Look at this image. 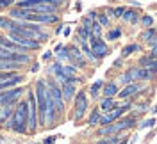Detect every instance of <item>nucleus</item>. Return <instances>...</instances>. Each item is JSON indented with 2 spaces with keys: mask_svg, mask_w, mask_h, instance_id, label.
I'll return each instance as SVG.
<instances>
[{
  "mask_svg": "<svg viewBox=\"0 0 157 144\" xmlns=\"http://www.w3.org/2000/svg\"><path fill=\"white\" fill-rule=\"evenodd\" d=\"M29 9H23V7H18V6H14L13 9H9L7 13V16L13 20H20V21H27L29 20Z\"/></svg>",
  "mask_w": 157,
  "mask_h": 144,
  "instance_id": "4468645a",
  "label": "nucleus"
},
{
  "mask_svg": "<svg viewBox=\"0 0 157 144\" xmlns=\"http://www.w3.org/2000/svg\"><path fill=\"white\" fill-rule=\"evenodd\" d=\"M157 34V30L154 29V27H148V29H145V30H141V34H139V39L143 41V43H147L150 38H154Z\"/></svg>",
  "mask_w": 157,
  "mask_h": 144,
  "instance_id": "393cba45",
  "label": "nucleus"
},
{
  "mask_svg": "<svg viewBox=\"0 0 157 144\" xmlns=\"http://www.w3.org/2000/svg\"><path fill=\"white\" fill-rule=\"evenodd\" d=\"M27 117H29V103L27 100L20 98L16 102L14 112L9 117V121L4 125V128L14 134H27Z\"/></svg>",
  "mask_w": 157,
  "mask_h": 144,
  "instance_id": "f257e3e1",
  "label": "nucleus"
},
{
  "mask_svg": "<svg viewBox=\"0 0 157 144\" xmlns=\"http://www.w3.org/2000/svg\"><path fill=\"white\" fill-rule=\"evenodd\" d=\"M97 21L104 27V29H111V18L107 16V13H105V11H98Z\"/></svg>",
  "mask_w": 157,
  "mask_h": 144,
  "instance_id": "b1692460",
  "label": "nucleus"
},
{
  "mask_svg": "<svg viewBox=\"0 0 157 144\" xmlns=\"http://www.w3.org/2000/svg\"><path fill=\"white\" fill-rule=\"evenodd\" d=\"M100 109L98 107H93L91 110H89L88 117H86V123H88L89 128H95V126H98V119H100Z\"/></svg>",
  "mask_w": 157,
  "mask_h": 144,
  "instance_id": "6ab92c4d",
  "label": "nucleus"
},
{
  "mask_svg": "<svg viewBox=\"0 0 157 144\" xmlns=\"http://www.w3.org/2000/svg\"><path fill=\"white\" fill-rule=\"evenodd\" d=\"M61 7L54 6V4H48V2H39L34 7H30V13H36V14H50V13H59Z\"/></svg>",
  "mask_w": 157,
  "mask_h": 144,
  "instance_id": "1a4fd4ad",
  "label": "nucleus"
},
{
  "mask_svg": "<svg viewBox=\"0 0 157 144\" xmlns=\"http://www.w3.org/2000/svg\"><path fill=\"white\" fill-rule=\"evenodd\" d=\"M123 66V57H118L114 62H113V68H116V69H120V68Z\"/></svg>",
  "mask_w": 157,
  "mask_h": 144,
  "instance_id": "e433bc0d",
  "label": "nucleus"
},
{
  "mask_svg": "<svg viewBox=\"0 0 157 144\" xmlns=\"http://www.w3.org/2000/svg\"><path fill=\"white\" fill-rule=\"evenodd\" d=\"M16 27V20L9 18V16H0V30H6V32H13Z\"/></svg>",
  "mask_w": 157,
  "mask_h": 144,
  "instance_id": "4be33fe9",
  "label": "nucleus"
},
{
  "mask_svg": "<svg viewBox=\"0 0 157 144\" xmlns=\"http://www.w3.org/2000/svg\"><path fill=\"white\" fill-rule=\"evenodd\" d=\"M118 91H120V86L116 82H105L104 87H102V94L100 96H116Z\"/></svg>",
  "mask_w": 157,
  "mask_h": 144,
  "instance_id": "aec40b11",
  "label": "nucleus"
},
{
  "mask_svg": "<svg viewBox=\"0 0 157 144\" xmlns=\"http://www.w3.org/2000/svg\"><path fill=\"white\" fill-rule=\"evenodd\" d=\"M41 2H48V4H54V6H57V7H63L68 0H41Z\"/></svg>",
  "mask_w": 157,
  "mask_h": 144,
  "instance_id": "f704fd0d",
  "label": "nucleus"
},
{
  "mask_svg": "<svg viewBox=\"0 0 157 144\" xmlns=\"http://www.w3.org/2000/svg\"><path fill=\"white\" fill-rule=\"evenodd\" d=\"M148 55H150L152 59H157V43L150 46V52H148Z\"/></svg>",
  "mask_w": 157,
  "mask_h": 144,
  "instance_id": "c9c22d12",
  "label": "nucleus"
},
{
  "mask_svg": "<svg viewBox=\"0 0 157 144\" xmlns=\"http://www.w3.org/2000/svg\"><path fill=\"white\" fill-rule=\"evenodd\" d=\"M14 107L16 103H7V105H0V126L4 128V125L9 121V117L14 112Z\"/></svg>",
  "mask_w": 157,
  "mask_h": 144,
  "instance_id": "ddd939ff",
  "label": "nucleus"
},
{
  "mask_svg": "<svg viewBox=\"0 0 157 144\" xmlns=\"http://www.w3.org/2000/svg\"><path fill=\"white\" fill-rule=\"evenodd\" d=\"M23 66L11 61V59H0V71H21Z\"/></svg>",
  "mask_w": 157,
  "mask_h": 144,
  "instance_id": "f3484780",
  "label": "nucleus"
},
{
  "mask_svg": "<svg viewBox=\"0 0 157 144\" xmlns=\"http://www.w3.org/2000/svg\"><path fill=\"white\" fill-rule=\"evenodd\" d=\"M139 21H141L139 25H141L143 29H148V27H154V18H152L150 14H145V16H143V18L139 20Z\"/></svg>",
  "mask_w": 157,
  "mask_h": 144,
  "instance_id": "cd10ccee",
  "label": "nucleus"
},
{
  "mask_svg": "<svg viewBox=\"0 0 157 144\" xmlns=\"http://www.w3.org/2000/svg\"><path fill=\"white\" fill-rule=\"evenodd\" d=\"M118 144H130L128 142V137H121V141H120Z\"/></svg>",
  "mask_w": 157,
  "mask_h": 144,
  "instance_id": "79ce46f5",
  "label": "nucleus"
},
{
  "mask_svg": "<svg viewBox=\"0 0 157 144\" xmlns=\"http://www.w3.org/2000/svg\"><path fill=\"white\" fill-rule=\"evenodd\" d=\"M148 69H150V71H152V73H154V75H157V59H152V61H150V62H148Z\"/></svg>",
  "mask_w": 157,
  "mask_h": 144,
  "instance_id": "473e14b6",
  "label": "nucleus"
},
{
  "mask_svg": "<svg viewBox=\"0 0 157 144\" xmlns=\"http://www.w3.org/2000/svg\"><path fill=\"white\" fill-rule=\"evenodd\" d=\"M80 50H82L84 57L88 59V61H91V62H98V59L95 57V54H93V50H91V46H89V43H88V41L80 43Z\"/></svg>",
  "mask_w": 157,
  "mask_h": 144,
  "instance_id": "5701e85b",
  "label": "nucleus"
},
{
  "mask_svg": "<svg viewBox=\"0 0 157 144\" xmlns=\"http://www.w3.org/2000/svg\"><path fill=\"white\" fill-rule=\"evenodd\" d=\"M125 73L128 75V80L130 82H148V80H152V78L155 77L145 66H132V68H128Z\"/></svg>",
  "mask_w": 157,
  "mask_h": 144,
  "instance_id": "39448f33",
  "label": "nucleus"
},
{
  "mask_svg": "<svg viewBox=\"0 0 157 144\" xmlns=\"http://www.w3.org/2000/svg\"><path fill=\"white\" fill-rule=\"evenodd\" d=\"M11 61L18 62V64H21V66H29L30 62L34 61V57H32L30 54H20V52H13V54H11Z\"/></svg>",
  "mask_w": 157,
  "mask_h": 144,
  "instance_id": "a211bd4d",
  "label": "nucleus"
},
{
  "mask_svg": "<svg viewBox=\"0 0 157 144\" xmlns=\"http://www.w3.org/2000/svg\"><path fill=\"white\" fill-rule=\"evenodd\" d=\"M56 139H57V137H56V135H52V137H50V139H47V141H45L43 144H52L54 141H56Z\"/></svg>",
  "mask_w": 157,
  "mask_h": 144,
  "instance_id": "58836bf2",
  "label": "nucleus"
},
{
  "mask_svg": "<svg viewBox=\"0 0 157 144\" xmlns=\"http://www.w3.org/2000/svg\"><path fill=\"white\" fill-rule=\"evenodd\" d=\"M102 32H104V27L98 23L97 20H93V25H91V36H93V38H102Z\"/></svg>",
  "mask_w": 157,
  "mask_h": 144,
  "instance_id": "a878e982",
  "label": "nucleus"
},
{
  "mask_svg": "<svg viewBox=\"0 0 157 144\" xmlns=\"http://www.w3.org/2000/svg\"><path fill=\"white\" fill-rule=\"evenodd\" d=\"M38 69H39V64H38V62H34V64H32V68H30V71H34V73H36Z\"/></svg>",
  "mask_w": 157,
  "mask_h": 144,
  "instance_id": "ea45409f",
  "label": "nucleus"
},
{
  "mask_svg": "<svg viewBox=\"0 0 157 144\" xmlns=\"http://www.w3.org/2000/svg\"><path fill=\"white\" fill-rule=\"evenodd\" d=\"M104 84H105V80H95L91 86H89L88 89V94H89V100H93V102H97L98 98H100V94H102V87H104Z\"/></svg>",
  "mask_w": 157,
  "mask_h": 144,
  "instance_id": "f8f14e48",
  "label": "nucleus"
},
{
  "mask_svg": "<svg viewBox=\"0 0 157 144\" xmlns=\"http://www.w3.org/2000/svg\"><path fill=\"white\" fill-rule=\"evenodd\" d=\"M50 59H52V54H50V52H47V54L43 55V61H50Z\"/></svg>",
  "mask_w": 157,
  "mask_h": 144,
  "instance_id": "a19ab883",
  "label": "nucleus"
},
{
  "mask_svg": "<svg viewBox=\"0 0 157 144\" xmlns=\"http://www.w3.org/2000/svg\"><path fill=\"white\" fill-rule=\"evenodd\" d=\"M61 91H63L64 102H66V103H71V102H73V96L77 93V87H75L73 82H63V84H61Z\"/></svg>",
  "mask_w": 157,
  "mask_h": 144,
  "instance_id": "9d476101",
  "label": "nucleus"
},
{
  "mask_svg": "<svg viewBox=\"0 0 157 144\" xmlns=\"http://www.w3.org/2000/svg\"><path fill=\"white\" fill-rule=\"evenodd\" d=\"M29 87L27 86H16V87H9V89H4L0 91V105H7V103H16L21 94L27 91Z\"/></svg>",
  "mask_w": 157,
  "mask_h": 144,
  "instance_id": "20e7f679",
  "label": "nucleus"
},
{
  "mask_svg": "<svg viewBox=\"0 0 157 144\" xmlns=\"http://www.w3.org/2000/svg\"><path fill=\"white\" fill-rule=\"evenodd\" d=\"M118 82H120V84H123V86H127V84H130V80H128V75L125 73V71H123V73L120 75V78H118Z\"/></svg>",
  "mask_w": 157,
  "mask_h": 144,
  "instance_id": "72a5a7b5",
  "label": "nucleus"
},
{
  "mask_svg": "<svg viewBox=\"0 0 157 144\" xmlns=\"http://www.w3.org/2000/svg\"><path fill=\"white\" fill-rule=\"evenodd\" d=\"M154 125H155V119H154V117H150V119H147V121L139 123V125H137V128H141V130H143V128H152Z\"/></svg>",
  "mask_w": 157,
  "mask_h": 144,
  "instance_id": "c756f323",
  "label": "nucleus"
},
{
  "mask_svg": "<svg viewBox=\"0 0 157 144\" xmlns=\"http://www.w3.org/2000/svg\"><path fill=\"white\" fill-rule=\"evenodd\" d=\"M25 82V75L23 73H18L16 77L9 78V80H4V82H0V91H4V89H9V87H16L20 84H23Z\"/></svg>",
  "mask_w": 157,
  "mask_h": 144,
  "instance_id": "2eb2a0df",
  "label": "nucleus"
},
{
  "mask_svg": "<svg viewBox=\"0 0 157 144\" xmlns=\"http://www.w3.org/2000/svg\"><path fill=\"white\" fill-rule=\"evenodd\" d=\"M20 71H0V82H4V80H9V78L16 77Z\"/></svg>",
  "mask_w": 157,
  "mask_h": 144,
  "instance_id": "c85d7f7f",
  "label": "nucleus"
},
{
  "mask_svg": "<svg viewBox=\"0 0 157 144\" xmlns=\"http://www.w3.org/2000/svg\"><path fill=\"white\" fill-rule=\"evenodd\" d=\"M27 103H29V117H27V132L29 134H36L39 130L38 125V103H36V94L34 89L29 87V96H27Z\"/></svg>",
  "mask_w": 157,
  "mask_h": 144,
  "instance_id": "7ed1b4c3",
  "label": "nucleus"
},
{
  "mask_svg": "<svg viewBox=\"0 0 157 144\" xmlns=\"http://www.w3.org/2000/svg\"><path fill=\"white\" fill-rule=\"evenodd\" d=\"M89 112V94L86 91V87L77 89V93L73 96V109H71V116L75 125H80V121L86 117V114Z\"/></svg>",
  "mask_w": 157,
  "mask_h": 144,
  "instance_id": "f03ea898",
  "label": "nucleus"
},
{
  "mask_svg": "<svg viewBox=\"0 0 157 144\" xmlns=\"http://www.w3.org/2000/svg\"><path fill=\"white\" fill-rule=\"evenodd\" d=\"M105 38H107V41H118V39L121 38V29H120V27H116V29H109Z\"/></svg>",
  "mask_w": 157,
  "mask_h": 144,
  "instance_id": "bb28decb",
  "label": "nucleus"
},
{
  "mask_svg": "<svg viewBox=\"0 0 157 144\" xmlns=\"http://www.w3.org/2000/svg\"><path fill=\"white\" fill-rule=\"evenodd\" d=\"M14 4H16V0H0V11L9 9L11 6H14Z\"/></svg>",
  "mask_w": 157,
  "mask_h": 144,
  "instance_id": "7c9ffc66",
  "label": "nucleus"
},
{
  "mask_svg": "<svg viewBox=\"0 0 157 144\" xmlns=\"http://www.w3.org/2000/svg\"><path fill=\"white\" fill-rule=\"evenodd\" d=\"M136 52H143V48H141V45H137V43H130V45H127V46L121 48V54H120V57H130L132 54H136Z\"/></svg>",
  "mask_w": 157,
  "mask_h": 144,
  "instance_id": "412c9836",
  "label": "nucleus"
},
{
  "mask_svg": "<svg viewBox=\"0 0 157 144\" xmlns=\"http://www.w3.org/2000/svg\"><path fill=\"white\" fill-rule=\"evenodd\" d=\"M59 13H50V14H36V13H29V20L27 21H34L39 25H54L59 23Z\"/></svg>",
  "mask_w": 157,
  "mask_h": 144,
  "instance_id": "6e6552de",
  "label": "nucleus"
},
{
  "mask_svg": "<svg viewBox=\"0 0 157 144\" xmlns=\"http://www.w3.org/2000/svg\"><path fill=\"white\" fill-rule=\"evenodd\" d=\"M97 16H98V11H89L88 13V18L91 20H97Z\"/></svg>",
  "mask_w": 157,
  "mask_h": 144,
  "instance_id": "4c0bfd02",
  "label": "nucleus"
},
{
  "mask_svg": "<svg viewBox=\"0 0 157 144\" xmlns=\"http://www.w3.org/2000/svg\"><path fill=\"white\" fill-rule=\"evenodd\" d=\"M61 30H63V25H61V23H59L57 27H56V34H59V32H61Z\"/></svg>",
  "mask_w": 157,
  "mask_h": 144,
  "instance_id": "37998d69",
  "label": "nucleus"
},
{
  "mask_svg": "<svg viewBox=\"0 0 157 144\" xmlns=\"http://www.w3.org/2000/svg\"><path fill=\"white\" fill-rule=\"evenodd\" d=\"M143 84H145V82H130V84H127L123 89H120L116 96L120 100H125V98H132V100H134V98H137L139 93L143 91Z\"/></svg>",
  "mask_w": 157,
  "mask_h": 144,
  "instance_id": "0eeeda50",
  "label": "nucleus"
},
{
  "mask_svg": "<svg viewBox=\"0 0 157 144\" xmlns=\"http://www.w3.org/2000/svg\"><path fill=\"white\" fill-rule=\"evenodd\" d=\"M121 20H123V21H127V23H130V25H139V20H141V16H139V13H137L136 9H130V7H127V9H125V13H123V16H121Z\"/></svg>",
  "mask_w": 157,
  "mask_h": 144,
  "instance_id": "dca6fc26",
  "label": "nucleus"
},
{
  "mask_svg": "<svg viewBox=\"0 0 157 144\" xmlns=\"http://www.w3.org/2000/svg\"><path fill=\"white\" fill-rule=\"evenodd\" d=\"M118 107V102L114 100V96H102V100L98 102V109L100 112H111L113 109Z\"/></svg>",
  "mask_w": 157,
  "mask_h": 144,
  "instance_id": "9b49d317",
  "label": "nucleus"
},
{
  "mask_svg": "<svg viewBox=\"0 0 157 144\" xmlns=\"http://www.w3.org/2000/svg\"><path fill=\"white\" fill-rule=\"evenodd\" d=\"M89 46H91V50H93V54H95V57L98 59V61H102L104 57H107L109 55V46L107 43L104 41L102 38H89Z\"/></svg>",
  "mask_w": 157,
  "mask_h": 144,
  "instance_id": "423d86ee",
  "label": "nucleus"
},
{
  "mask_svg": "<svg viewBox=\"0 0 157 144\" xmlns=\"http://www.w3.org/2000/svg\"><path fill=\"white\" fill-rule=\"evenodd\" d=\"M125 9H127L125 6H118V7H114V20L121 18V16H123V13H125Z\"/></svg>",
  "mask_w": 157,
  "mask_h": 144,
  "instance_id": "2f4dec72",
  "label": "nucleus"
}]
</instances>
